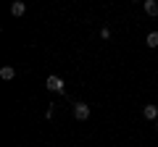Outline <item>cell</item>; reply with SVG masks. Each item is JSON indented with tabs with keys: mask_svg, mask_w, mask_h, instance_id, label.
Returning <instances> with one entry per match:
<instances>
[{
	"mask_svg": "<svg viewBox=\"0 0 158 147\" xmlns=\"http://www.w3.org/2000/svg\"><path fill=\"white\" fill-rule=\"evenodd\" d=\"M24 11H27V6H24L21 0H16V3L11 6V13H13V16H24Z\"/></svg>",
	"mask_w": 158,
	"mask_h": 147,
	"instance_id": "cell-6",
	"label": "cell"
},
{
	"mask_svg": "<svg viewBox=\"0 0 158 147\" xmlns=\"http://www.w3.org/2000/svg\"><path fill=\"white\" fill-rule=\"evenodd\" d=\"M142 116H145L148 121H158V108L156 105H145L142 108Z\"/></svg>",
	"mask_w": 158,
	"mask_h": 147,
	"instance_id": "cell-3",
	"label": "cell"
},
{
	"mask_svg": "<svg viewBox=\"0 0 158 147\" xmlns=\"http://www.w3.org/2000/svg\"><path fill=\"white\" fill-rule=\"evenodd\" d=\"M74 118L77 121H87L90 118V105H87V102H74Z\"/></svg>",
	"mask_w": 158,
	"mask_h": 147,
	"instance_id": "cell-1",
	"label": "cell"
},
{
	"mask_svg": "<svg viewBox=\"0 0 158 147\" xmlns=\"http://www.w3.org/2000/svg\"><path fill=\"white\" fill-rule=\"evenodd\" d=\"M45 87H48L50 92H63V79H61V76H48V79H45Z\"/></svg>",
	"mask_w": 158,
	"mask_h": 147,
	"instance_id": "cell-2",
	"label": "cell"
},
{
	"mask_svg": "<svg viewBox=\"0 0 158 147\" xmlns=\"http://www.w3.org/2000/svg\"><path fill=\"white\" fill-rule=\"evenodd\" d=\"M156 129H158V121H156Z\"/></svg>",
	"mask_w": 158,
	"mask_h": 147,
	"instance_id": "cell-9",
	"label": "cell"
},
{
	"mask_svg": "<svg viewBox=\"0 0 158 147\" xmlns=\"http://www.w3.org/2000/svg\"><path fill=\"white\" fill-rule=\"evenodd\" d=\"M145 45H148V47H158V32H150V34H148V37H145Z\"/></svg>",
	"mask_w": 158,
	"mask_h": 147,
	"instance_id": "cell-7",
	"label": "cell"
},
{
	"mask_svg": "<svg viewBox=\"0 0 158 147\" xmlns=\"http://www.w3.org/2000/svg\"><path fill=\"white\" fill-rule=\"evenodd\" d=\"M142 8H145L148 16H158V3H156V0H145V3H142Z\"/></svg>",
	"mask_w": 158,
	"mask_h": 147,
	"instance_id": "cell-4",
	"label": "cell"
},
{
	"mask_svg": "<svg viewBox=\"0 0 158 147\" xmlns=\"http://www.w3.org/2000/svg\"><path fill=\"white\" fill-rule=\"evenodd\" d=\"M100 37H103V40H111V29L103 26V29H100Z\"/></svg>",
	"mask_w": 158,
	"mask_h": 147,
	"instance_id": "cell-8",
	"label": "cell"
},
{
	"mask_svg": "<svg viewBox=\"0 0 158 147\" xmlns=\"http://www.w3.org/2000/svg\"><path fill=\"white\" fill-rule=\"evenodd\" d=\"M13 76H16V68H13V66H3V68H0V79L11 81Z\"/></svg>",
	"mask_w": 158,
	"mask_h": 147,
	"instance_id": "cell-5",
	"label": "cell"
}]
</instances>
